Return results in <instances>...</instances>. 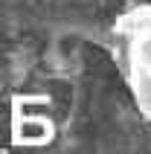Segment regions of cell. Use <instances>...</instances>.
Instances as JSON below:
<instances>
[{
  "label": "cell",
  "mask_w": 151,
  "mask_h": 154,
  "mask_svg": "<svg viewBox=\"0 0 151 154\" xmlns=\"http://www.w3.org/2000/svg\"><path fill=\"white\" fill-rule=\"evenodd\" d=\"M113 35L134 102L145 116H151V3L122 12L113 23Z\"/></svg>",
  "instance_id": "1"
}]
</instances>
